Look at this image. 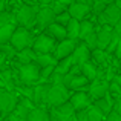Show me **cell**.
I'll return each mask as SVG.
<instances>
[{
  "label": "cell",
  "instance_id": "obj_1",
  "mask_svg": "<svg viewBox=\"0 0 121 121\" xmlns=\"http://www.w3.org/2000/svg\"><path fill=\"white\" fill-rule=\"evenodd\" d=\"M37 14H39V8L32 5H23L18 8L17 14L15 15V20L17 25H20L25 29H29L34 28V25H37Z\"/></svg>",
  "mask_w": 121,
  "mask_h": 121
},
{
  "label": "cell",
  "instance_id": "obj_2",
  "mask_svg": "<svg viewBox=\"0 0 121 121\" xmlns=\"http://www.w3.org/2000/svg\"><path fill=\"white\" fill-rule=\"evenodd\" d=\"M69 98H71V91L68 87H65L63 84H51L44 103H48L52 107H58L61 104L68 103Z\"/></svg>",
  "mask_w": 121,
  "mask_h": 121
},
{
  "label": "cell",
  "instance_id": "obj_3",
  "mask_svg": "<svg viewBox=\"0 0 121 121\" xmlns=\"http://www.w3.org/2000/svg\"><path fill=\"white\" fill-rule=\"evenodd\" d=\"M15 28H17V20L14 14H9V12L0 14V44L9 43Z\"/></svg>",
  "mask_w": 121,
  "mask_h": 121
},
{
  "label": "cell",
  "instance_id": "obj_4",
  "mask_svg": "<svg viewBox=\"0 0 121 121\" xmlns=\"http://www.w3.org/2000/svg\"><path fill=\"white\" fill-rule=\"evenodd\" d=\"M9 44H11L17 52H20V51L28 49V48L32 46L34 37L29 34L28 29H25V28H22V26H17L15 31H14V34H12V37H11V40H9Z\"/></svg>",
  "mask_w": 121,
  "mask_h": 121
},
{
  "label": "cell",
  "instance_id": "obj_5",
  "mask_svg": "<svg viewBox=\"0 0 121 121\" xmlns=\"http://www.w3.org/2000/svg\"><path fill=\"white\" fill-rule=\"evenodd\" d=\"M57 43L55 40L52 39L51 35H46V34H41L39 35L35 40H34V44H32V51L39 55H46V54H51L54 52Z\"/></svg>",
  "mask_w": 121,
  "mask_h": 121
},
{
  "label": "cell",
  "instance_id": "obj_6",
  "mask_svg": "<svg viewBox=\"0 0 121 121\" xmlns=\"http://www.w3.org/2000/svg\"><path fill=\"white\" fill-rule=\"evenodd\" d=\"M120 18H121V9L115 5V3L107 5L106 9L103 11V14L98 15V22H100L101 25H104V26H107V25L115 26V25L120 22Z\"/></svg>",
  "mask_w": 121,
  "mask_h": 121
},
{
  "label": "cell",
  "instance_id": "obj_7",
  "mask_svg": "<svg viewBox=\"0 0 121 121\" xmlns=\"http://www.w3.org/2000/svg\"><path fill=\"white\" fill-rule=\"evenodd\" d=\"M75 48H77V40H63V41H58V44L55 46V49H54V54L52 57L57 60V61H61V60L68 58V57H71L72 54H74Z\"/></svg>",
  "mask_w": 121,
  "mask_h": 121
},
{
  "label": "cell",
  "instance_id": "obj_8",
  "mask_svg": "<svg viewBox=\"0 0 121 121\" xmlns=\"http://www.w3.org/2000/svg\"><path fill=\"white\" fill-rule=\"evenodd\" d=\"M18 78L25 83V84H31L40 80V68L35 63H29V65H23L18 69Z\"/></svg>",
  "mask_w": 121,
  "mask_h": 121
},
{
  "label": "cell",
  "instance_id": "obj_9",
  "mask_svg": "<svg viewBox=\"0 0 121 121\" xmlns=\"http://www.w3.org/2000/svg\"><path fill=\"white\" fill-rule=\"evenodd\" d=\"M18 104V98L14 92H0V113L9 115Z\"/></svg>",
  "mask_w": 121,
  "mask_h": 121
},
{
  "label": "cell",
  "instance_id": "obj_10",
  "mask_svg": "<svg viewBox=\"0 0 121 121\" xmlns=\"http://www.w3.org/2000/svg\"><path fill=\"white\" fill-rule=\"evenodd\" d=\"M69 103L72 104L75 112H80V110H86L89 106L92 104V100L89 97L87 92H75L74 95H71L69 98Z\"/></svg>",
  "mask_w": 121,
  "mask_h": 121
},
{
  "label": "cell",
  "instance_id": "obj_11",
  "mask_svg": "<svg viewBox=\"0 0 121 121\" xmlns=\"http://www.w3.org/2000/svg\"><path fill=\"white\" fill-rule=\"evenodd\" d=\"M109 94V83L104 80H97L89 86V97L91 100H100Z\"/></svg>",
  "mask_w": 121,
  "mask_h": 121
},
{
  "label": "cell",
  "instance_id": "obj_12",
  "mask_svg": "<svg viewBox=\"0 0 121 121\" xmlns=\"http://www.w3.org/2000/svg\"><path fill=\"white\" fill-rule=\"evenodd\" d=\"M91 6L89 5H84V3H80V2H74L71 3V6L68 8V12L71 14V18L77 22H83L86 18V15L91 12Z\"/></svg>",
  "mask_w": 121,
  "mask_h": 121
},
{
  "label": "cell",
  "instance_id": "obj_13",
  "mask_svg": "<svg viewBox=\"0 0 121 121\" xmlns=\"http://www.w3.org/2000/svg\"><path fill=\"white\" fill-rule=\"evenodd\" d=\"M91 54H92V52L89 51V48L86 46L84 43L77 44L74 54H72L74 65H75V66H81V65H84V63H87L89 60H91Z\"/></svg>",
  "mask_w": 121,
  "mask_h": 121
},
{
  "label": "cell",
  "instance_id": "obj_14",
  "mask_svg": "<svg viewBox=\"0 0 121 121\" xmlns=\"http://www.w3.org/2000/svg\"><path fill=\"white\" fill-rule=\"evenodd\" d=\"M55 22V14H54L52 8H41L39 9V14H37V25L39 28H46L49 25H52Z\"/></svg>",
  "mask_w": 121,
  "mask_h": 121
},
{
  "label": "cell",
  "instance_id": "obj_15",
  "mask_svg": "<svg viewBox=\"0 0 121 121\" xmlns=\"http://www.w3.org/2000/svg\"><path fill=\"white\" fill-rule=\"evenodd\" d=\"M112 37H113V29H110L109 26H104L100 32H97V49L106 51V48L112 41Z\"/></svg>",
  "mask_w": 121,
  "mask_h": 121
},
{
  "label": "cell",
  "instance_id": "obj_16",
  "mask_svg": "<svg viewBox=\"0 0 121 121\" xmlns=\"http://www.w3.org/2000/svg\"><path fill=\"white\" fill-rule=\"evenodd\" d=\"M113 103H115V101H113V100H110V97H109V95H106L104 98L95 100L92 104H94V106L97 107V109L100 110V112L103 113V115H109V113L113 110Z\"/></svg>",
  "mask_w": 121,
  "mask_h": 121
},
{
  "label": "cell",
  "instance_id": "obj_17",
  "mask_svg": "<svg viewBox=\"0 0 121 121\" xmlns=\"http://www.w3.org/2000/svg\"><path fill=\"white\" fill-rule=\"evenodd\" d=\"M26 121H51L49 110L44 107H34L32 110H29Z\"/></svg>",
  "mask_w": 121,
  "mask_h": 121
},
{
  "label": "cell",
  "instance_id": "obj_18",
  "mask_svg": "<svg viewBox=\"0 0 121 121\" xmlns=\"http://www.w3.org/2000/svg\"><path fill=\"white\" fill-rule=\"evenodd\" d=\"M80 69H81V75L87 78L89 83H91V81H97L98 77H100V72H98L97 66H95L94 63L87 61V63H84V65H81Z\"/></svg>",
  "mask_w": 121,
  "mask_h": 121
},
{
  "label": "cell",
  "instance_id": "obj_19",
  "mask_svg": "<svg viewBox=\"0 0 121 121\" xmlns=\"http://www.w3.org/2000/svg\"><path fill=\"white\" fill-rule=\"evenodd\" d=\"M51 84H39L34 87V98H32V103L34 104H40L46 101L48 97V92H49Z\"/></svg>",
  "mask_w": 121,
  "mask_h": 121
},
{
  "label": "cell",
  "instance_id": "obj_20",
  "mask_svg": "<svg viewBox=\"0 0 121 121\" xmlns=\"http://www.w3.org/2000/svg\"><path fill=\"white\" fill-rule=\"evenodd\" d=\"M48 29H49V35L52 37L54 40L63 41V40L68 39V35H66V28L61 26V25H58V23H55V22H54L52 25H49Z\"/></svg>",
  "mask_w": 121,
  "mask_h": 121
},
{
  "label": "cell",
  "instance_id": "obj_21",
  "mask_svg": "<svg viewBox=\"0 0 121 121\" xmlns=\"http://www.w3.org/2000/svg\"><path fill=\"white\" fill-rule=\"evenodd\" d=\"M15 57L18 58V61H20L22 66H23V65H29V63L35 61L37 54L32 51V48H28V49H23V51H20V52H17Z\"/></svg>",
  "mask_w": 121,
  "mask_h": 121
},
{
  "label": "cell",
  "instance_id": "obj_22",
  "mask_svg": "<svg viewBox=\"0 0 121 121\" xmlns=\"http://www.w3.org/2000/svg\"><path fill=\"white\" fill-rule=\"evenodd\" d=\"M83 89H89V80L83 75H75L71 80V84H69V91H78L83 92Z\"/></svg>",
  "mask_w": 121,
  "mask_h": 121
},
{
  "label": "cell",
  "instance_id": "obj_23",
  "mask_svg": "<svg viewBox=\"0 0 121 121\" xmlns=\"http://www.w3.org/2000/svg\"><path fill=\"white\" fill-rule=\"evenodd\" d=\"M78 34H80V22L71 18V22L66 25V35L69 40H77Z\"/></svg>",
  "mask_w": 121,
  "mask_h": 121
},
{
  "label": "cell",
  "instance_id": "obj_24",
  "mask_svg": "<svg viewBox=\"0 0 121 121\" xmlns=\"http://www.w3.org/2000/svg\"><path fill=\"white\" fill-rule=\"evenodd\" d=\"M72 66H75V65H74V60H72V55H71V57H68V58H65V60H61V61L57 63L55 72L60 74V75H66L69 71H71Z\"/></svg>",
  "mask_w": 121,
  "mask_h": 121
},
{
  "label": "cell",
  "instance_id": "obj_25",
  "mask_svg": "<svg viewBox=\"0 0 121 121\" xmlns=\"http://www.w3.org/2000/svg\"><path fill=\"white\" fill-rule=\"evenodd\" d=\"M57 63L58 61H57L51 54H46V55H37V58H35V65L39 66L40 69L48 68V66H57Z\"/></svg>",
  "mask_w": 121,
  "mask_h": 121
},
{
  "label": "cell",
  "instance_id": "obj_26",
  "mask_svg": "<svg viewBox=\"0 0 121 121\" xmlns=\"http://www.w3.org/2000/svg\"><path fill=\"white\" fill-rule=\"evenodd\" d=\"M92 32H95L94 31V23L89 20H83L80 22V34H78V39H83L84 40L87 35H91Z\"/></svg>",
  "mask_w": 121,
  "mask_h": 121
},
{
  "label": "cell",
  "instance_id": "obj_27",
  "mask_svg": "<svg viewBox=\"0 0 121 121\" xmlns=\"http://www.w3.org/2000/svg\"><path fill=\"white\" fill-rule=\"evenodd\" d=\"M86 113H87V121H103V118H104V115L94 106V104H91V106L86 109Z\"/></svg>",
  "mask_w": 121,
  "mask_h": 121
},
{
  "label": "cell",
  "instance_id": "obj_28",
  "mask_svg": "<svg viewBox=\"0 0 121 121\" xmlns=\"http://www.w3.org/2000/svg\"><path fill=\"white\" fill-rule=\"evenodd\" d=\"M91 57L95 60V63H107V60H109V54L106 51H100V49L92 51Z\"/></svg>",
  "mask_w": 121,
  "mask_h": 121
},
{
  "label": "cell",
  "instance_id": "obj_29",
  "mask_svg": "<svg viewBox=\"0 0 121 121\" xmlns=\"http://www.w3.org/2000/svg\"><path fill=\"white\" fill-rule=\"evenodd\" d=\"M84 44L89 48V51H95L97 49V32H92L91 35H87L84 39Z\"/></svg>",
  "mask_w": 121,
  "mask_h": 121
},
{
  "label": "cell",
  "instance_id": "obj_30",
  "mask_svg": "<svg viewBox=\"0 0 121 121\" xmlns=\"http://www.w3.org/2000/svg\"><path fill=\"white\" fill-rule=\"evenodd\" d=\"M0 78H2V81L5 83V84L8 86H14L12 84V81H14V77H12V71H9V69H6V71H2L0 72Z\"/></svg>",
  "mask_w": 121,
  "mask_h": 121
},
{
  "label": "cell",
  "instance_id": "obj_31",
  "mask_svg": "<svg viewBox=\"0 0 121 121\" xmlns=\"http://www.w3.org/2000/svg\"><path fill=\"white\" fill-rule=\"evenodd\" d=\"M69 22H71V14H69L68 11L61 12V14H58V15H55V23L61 25V26H65V28H66V25H68Z\"/></svg>",
  "mask_w": 121,
  "mask_h": 121
},
{
  "label": "cell",
  "instance_id": "obj_32",
  "mask_svg": "<svg viewBox=\"0 0 121 121\" xmlns=\"http://www.w3.org/2000/svg\"><path fill=\"white\" fill-rule=\"evenodd\" d=\"M55 72V66H48V68L40 69V81H44L48 78H51V75Z\"/></svg>",
  "mask_w": 121,
  "mask_h": 121
},
{
  "label": "cell",
  "instance_id": "obj_33",
  "mask_svg": "<svg viewBox=\"0 0 121 121\" xmlns=\"http://www.w3.org/2000/svg\"><path fill=\"white\" fill-rule=\"evenodd\" d=\"M0 52H2L5 57H14L15 54H17V51H15L9 43H6V44H0Z\"/></svg>",
  "mask_w": 121,
  "mask_h": 121
},
{
  "label": "cell",
  "instance_id": "obj_34",
  "mask_svg": "<svg viewBox=\"0 0 121 121\" xmlns=\"http://www.w3.org/2000/svg\"><path fill=\"white\" fill-rule=\"evenodd\" d=\"M109 94L115 95L117 100H118V98H121V87H120L118 84H117L115 81H112V83L109 84Z\"/></svg>",
  "mask_w": 121,
  "mask_h": 121
},
{
  "label": "cell",
  "instance_id": "obj_35",
  "mask_svg": "<svg viewBox=\"0 0 121 121\" xmlns=\"http://www.w3.org/2000/svg\"><path fill=\"white\" fill-rule=\"evenodd\" d=\"M20 91H22L23 98H28V100L32 101V98H34V87H31V86H23Z\"/></svg>",
  "mask_w": 121,
  "mask_h": 121
},
{
  "label": "cell",
  "instance_id": "obj_36",
  "mask_svg": "<svg viewBox=\"0 0 121 121\" xmlns=\"http://www.w3.org/2000/svg\"><path fill=\"white\" fill-rule=\"evenodd\" d=\"M106 6H107L106 3H94V5L91 6V9H92V11H94L97 15H100V14H103V11L106 9Z\"/></svg>",
  "mask_w": 121,
  "mask_h": 121
},
{
  "label": "cell",
  "instance_id": "obj_37",
  "mask_svg": "<svg viewBox=\"0 0 121 121\" xmlns=\"http://www.w3.org/2000/svg\"><path fill=\"white\" fill-rule=\"evenodd\" d=\"M75 118H77V121H87V113H86V110L75 112Z\"/></svg>",
  "mask_w": 121,
  "mask_h": 121
},
{
  "label": "cell",
  "instance_id": "obj_38",
  "mask_svg": "<svg viewBox=\"0 0 121 121\" xmlns=\"http://www.w3.org/2000/svg\"><path fill=\"white\" fill-rule=\"evenodd\" d=\"M112 112H115L118 117H121V98H118V100L113 103V110Z\"/></svg>",
  "mask_w": 121,
  "mask_h": 121
},
{
  "label": "cell",
  "instance_id": "obj_39",
  "mask_svg": "<svg viewBox=\"0 0 121 121\" xmlns=\"http://www.w3.org/2000/svg\"><path fill=\"white\" fill-rule=\"evenodd\" d=\"M113 34H115V35L121 40V18H120L118 23H117L115 26H113Z\"/></svg>",
  "mask_w": 121,
  "mask_h": 121
},
{
  "label": "cell",
  "instance_id": "obj_40",
  "mask_svg": "<svg viewBox=\"0 0 121 121\" xmlns=\"http://www.w3.org/2000/svg\"><path fill=\"white\" fill-rule=\"evenodd\" d=\"M107 121H121V117H118L115 112H110L107 115Z\"/></svg>",
  "mask_w": 121,
  "mask_h": 121
},
{
  "label": "cell",
  "instance_id": "obj_41",
  "mask_svg": "<svg viewBox=\"0 0 121 121\" xmlns=\"http://www.w3.org/2000/svg\"><path fill=\"white\" fill-rule=\"evenodd\" d=\"M115 55H117V58H121V40L118 41V46L115 49Z\"/></svg>",
  "mask_w": 121,
  "mask_h": 121
},
{
  "label": "cell",
  "instance_id": "obj_42",
  "mask_svg": "<svg viewBox=\"0 0 121 121\" xmlns=\"http://www.w3.org/2000/svg\"><path fill=\"white\" fill-rule=\"evenodd\" d=\"M112 81H115L117 84H118L120 87H121V75H115V77H113V80H112Z\"/></svg>",
  "mask_w": 121,
  "mask_h": 121
},
{
  "label": "cell",
  "instance_id": "obj_43",
  "mask_svg": "<svg viewBox=\"0 0 121 121\" xmlns=\"http://www.w3.org/2000/svg\"><path fill=\"white\" fill-rule=\"evenodd\" d=\"M3 12H5V2L0 0V14H3Z\"/></svg>",
  "mask_w": 121,
  "mask_h": 121
},
{
  "label": "cell",
  "instance_id": "obj_44",
  "mask_svg": "<svg viewBox=\"0 0 121 121\" xmlns=\"http://www.w3.org/2000/svg\"><path fill=\"white\" fill-rule=\"evenodd\" d=\"M107 2L109 0H92V3H106V5H107Z\"/></svg>",
  "mask_w": 121,
  "mask_h": 121
},
{
  "label": "cell",
  "instance_id": "obj_45",
  "mask_svg": "<svg viewBox=\"0 0 121 121\" xmlns=\"http://www.w3.org/2000/svg\"><path fill=\"white\" fill-rule=\"evenodd\" d=\"M65 121H77V118H75V113H74L72 117H69V118H66Z\"/></svg>",
  "mask_w": 121,
  "mask_h": 121
},
{
  "label": "cell",
  "instance_id": "obj_46",
  "mask_svg": "<svg viewBox=\"0 0 121 121\" xmlns=\"http://www.w3.org/2000/svg\"><path fill=\"white\" fill-rule=\"evenodd\" d=\"M80 3H84V5H89V6H91L92 0H80Z\"/></svg>",
  "mask_w": 121,
  "mask_h": 121
},
{
  "label": "cell",
  "instance_id": "obj_47",
  "mask_svg": "<svg viewBox=\"0 0 121 121\" xmlns=\"http://www.w3.org/2000/svg\"><path fill=\"white\" fill-rule=\"evenodd\" d=\"M115 5H117V6H118V8L121 9V0H117V2H115Z\"/></svg>",
  "mask_w": 121,
  "mask_h": 121
},
{
  "label": "cell",
  "instance_id": "obj_48",
  "mask_svg": "<svg viewBox=\"0 0 121 121\" xmlns=\"http://www.w3.org/2000/svg\"><path fill=\"white\" fill-rule=\"evenodd\" d=\"M0 121H2V113H0Z\"/></svg>",
  "mask_w": 121,
  "mask_h": 121
},
{
  "label": "cell",
  "instance_id": "obj_49",
  "mask_svg": "<svg viewBox=\"0 0 121 121\" xmlns=\"http://www.w3.org/2000/svg\"><path fill=\"white\" fill-rule=\"evenodd\" d=\"M25 2H29V0H25Z\"/></svg>",
  "mask_w": 121,
  "mask_h": 121
},
{
  "label": "cell",
  "instance_id": "obj_50",
  "mask_svg": "<svg viewBox=\"0 0 121 121\" xmlns=\"http://www.w3.org/2000/svg\"><path fill=\"white\" fill-rule=\"evenodd\" d=\"M52 2H55V0H52Z\"/></svg>",
  "mask_w": 121,
  "mask_h": 121
}]
</instances>
